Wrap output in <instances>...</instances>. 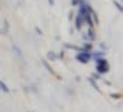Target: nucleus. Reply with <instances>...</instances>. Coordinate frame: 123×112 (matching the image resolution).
Instances as JSON below:
<instances>
[{
	"label": "nucleus",
	"instance_id": "39448f33",
	"mask_svg": "<svg viewBox=\"0 0 123 112\" xmlns=\"http://www.w3.org/2000/svg\"><path fill=\"white\" fill-rule=\"evenodd\" d=\"M83 20H86V22H87L89 25H90V29H93V22H92L91 14H88V15H86V16L83 17Z\"/></svg>",
	"mask_w": 123,
	"mask_h": 112
},
{
	"label": "nucleus",
	"instance_id": "9d476101",
	"mask_svg": "<svg viewBox=\"0 0 123 112\" xmlns=\"http://www.w3.org/2000/svg\"><path fill=\"white\" fill-rule=\"evenodd\" d=\"M47 56H48V58L50 59V61H54V59H56V54L55 53H53V52H49L48 54H47Z\"/></svg>",
	"mask_w": 123,
	"mask_h": 112
},
{
	"label": "nucleus",
	"instance_id": "6e6552de",
	"mask_svg": "<svg viewBox=\"0 0 123 112\" xmlns=\"http://www.w3.org/2000/svg\"><path fill=\"white\" fill-rule=\"evenodd\" d=\"M88 80H89V82L91 84V86H92V87H93V88H95V89L99 90V87L97 86V84H96V80H95V79H92V78H89Z\"/></svg>",
	"mask_w": 123,
	"mask_h": 112
},
{
	"label": "nucleus",
	"instance_id": "f3484780",
	"mask_svg": "<svg viewBox=\"0 0 123 112\" xmlns=\"http://www.w3.org/2000/svg\"><path fill=\"white\" fill-rule=\"evenodd\" d=\"M49 4H50V5H53V4H54V1H53V0H49Z\"/></svg>",
	"mask_w": 123,
	"mask_h": 112
},
{
	"label": "nucleus",
	"instance_id": "423d86ee",
	"mask_svg": "<svg viewBox=\"0 0 123 112\" xmlns=\"http://www.w3.org/2000/svg\"><path fill=\"white\" fill-rule=\"evenodd\" d=\"M0 89L2 90L4 93H9V88H8V86L5 84L4 81H1L0 80Z\"/></svg>",
	"mask_w": 123,
	"mask_h": 112
},
{
	"label": "nucleus",
	"instance_id": "0eeeda50",
	"mask_svg": "<svg viewBox=\"0 0 123 112\" xmlns=\"http://www.w3.org/2000/svg\"><path fill=\"white\" fill-rule=\"evenodd\" d=\"M91 48H92L91 44H84L83 47H81V52H89V50H91Z\"/></svg>",
	"mask_w": 123,
	"mask_h": 112
},
{
	"label": "nucleus",
	"instance_id": "9b49d317",
	"mask_svg": "<svg viewBox=\"0 0 123 112\" xmlns=\"http://www.w3.org/2000/svg\"><path fill=\"white\" fill-rule=\"evenodd\" d=\"M84 2H83V0H72V5L73 6H81V5H83Z\"/></svg>",
	"mask_w": 123,
	"mask_h": 112
},
{
	"label": "nucleus",
	"instance_id": "f03ea898",
	"mask_svg": "<svg viewBox=\"0 0 123 112\" xmlns=\"http://www.w3.org/2000/svg\"><path fill=\"white\" fill-rule=\"evenodd\" d=\"M91 57H92V56H91V54H90V52H80L79 54L75 56L76 61L83 63V64L88 63L89 61H90V58H91Z\"/></svg>",
	"mask_w": 123,
	"mask_h": 112
},
{
	"label": "nucleus",
	"instance_id": "4468645a",
	"mask_svg": "<svg viewBox=\"0 0 123 112\" xmlns=\"http://www.w3.org/2000/svg\"><path fill=\"white\" fill-rule=\"evenodd\" d=\"M114 5L116 6V7H117V9H119L120 12H122V6H121V5H120L117 1H114Z\"/></svg>",
	"mask_w": 123,
	"mask_h": 112
},
{
	"label": "nucleus",
	"instance_id": "dca6fc26",
	"mask_svg": "<svg viewBox=\"0 0 123 112\" xmlns=\"http://www.w3.org/2000/svg\"><path fill=\"white\" fill-rule=\"evenodd\" d=\"M92 79H98V78H100V77L99 76H97L96 73H92V77H91Z\"/></svg>",
	"mask_w": 123,
	"mask_h": 112
},
{
	"label": "nucleus",
	"instance_id": "20e7f679",
	"mask_svg": "<svg viewBox=\"0 0 123 112\" xmlns=\"http://www.w3.org/2000/svg\"><path fill=\"white\" fill-rule=\"evenodd\" d=\"M82 24H83V17L79 14V15L75 17V27H76V29H81Z\"/></svg>",
	"mask_w": 123,
	"mask_h": 112
},
{
	"label": "nucleus",
	"instance_id": "1a4fd4ad",
	"mask_svg": "<svg viewBox=\"0 0 123 112\" xmlns=\"http://www.w3.org/2000/svg\"><path fill=\"white\" fill-rule=\"evenodd\" d=\"M88 39H91V40H93L95 39V32H93V29H89L88 31Z\"/></svg>",
	"mask_w": 123,
	"mask_h": 112
},
{
	"label": "nucleus",
	"instance_id": "7ed1b4c3",
	"mask_svg": "<svg viewBox=\"0 0 123 112\" xmlns=\"http://www.w3.org/2000/svg\"><path fill=\"white\" fill-rule=\"evenodd\" d=\"M93 10H92V8L89 6V5L87 4H83L80 6V15L82 16V17H84L86 15H88V14H91Z\"/></svg>",
	"mask_w": 123,
	"mask_h": 112
},
{
	"label": "nucleus",
	"instance_id": "ddd939ff",
	"mask_svg": "<svg viewBox=\"0 0 123 112\" xmlns=\"http://www.w3.org/2000/svg\"><path fill=\"white\" fill-rule=\"evenodd\" d=\"M13 49H14V52H15V53H17V54L19 55V56L22 55V53H21V50L18 49V48H16V46H13Z\"/></svg>",
	"mask_w": 123,
	"mask_h": 112
},
{
	"label": "nucleus",
	"instance_id": "f8f14e48",
	"mask_svg": "<svg viewBox=\"0 0 123 112\" xmlns=\"http://www.w3.org/2000/svg\"><path fill=\"white\" fill-rule=\"evenodd\" d=\"M91 56H95V58L98 59V58H100V56H104V53H101V52H97V53H95V54L91 55Z\"/></svg>",
	"mask_w": 123,
	"mask_h": 112
},
{
	"label": "nucleus",
	"instance_id": "f257e3e1",
	"mask_svg": "<svg viewBox=\"0 0 123 112\" xmlns=\"http://www.w3.org/2000/svg\"><path fill=\"white\" fill-rule=\"evenodd\" d=\"M97 61V71L99 72L100 74H104V73H106V72H108V70H110V66H108V62L106 61V59H104V58H98V59H96Z\"/></svg>",
	"mask_w": 123,
	"mask_h": 112
},
{
	"label": "nucleus",
	"instance_id": "2eb2a0df",
	"mask_svg": "<svg viewBox=\"0 0 123 112\" xmlns=\"http://www.w3.org/2000/svg\"><path fill=\"white\" fill-rule=\"evenodd\" d=\"M111 97H113V99H120L121 95L120 94H111Z\"/></svg>",
	"mask_w": 123,
	"mask_h": 112
}]
</instances>
